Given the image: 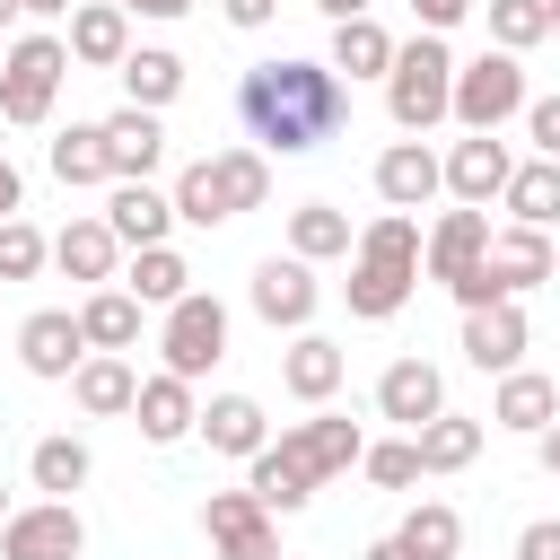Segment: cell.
Returning <instances> with one entry per match:
<instances>
[{
  "label": "cell",
  "mask_w": 560,
  "mask_h": 560,
  "mask_svg": "<svg viewBox=\"0 0 560 560\" xmlns=\"http://www.w3.org/2000/svg\"><path fill=\"white\" fill-rule=\"evenodd\" d=\"M236 122L262 158H306L350 122V79L332 61H254L236 79Z\"/></svg>",
  "instance_id": "cell-1"
},
{
  "label": "cell",
  "mask_w": 560,
  "mask_h": 560,
  "mask_svg": "<svg viewBox=\"0 0 560 560\" xmlns=\"http://www.w3.org/2000/svg\"><path fill=\"white\" fill-rule=\"evenodd\" d=\"M359 446H368V429H359L350 411H324V402H315V420H289L262 455H245V490H254L271 516H298L324 481H341V472L359 464Z\"/></svg>",
  "instance_id": "cell-2"
},
{
  "label": "cell",
  "mask_w": 560,
  "mask_h": 560,
  "mask_svg": "<svg viewBox=\"0 0 560 560\" xmlns=\"http://www.w3.org/2000/svg\"><path fill=\"white\" fill-rule=\"evenodd\" d=\"M411 289H420V219H411V210H376V219L350 236V280H341V298H350L359 324H385V315L411 306Z\"/></svg>",
  "instance_id": "cell-3"
},
{
  "label": "cell",
  "mask_w": 560,
  "mask_h": 560,
  "mask_svg": "<svg viewBox=\"0 0 560 560\" xmlns=\"http://www.w3.org/2000/svg\"><path fill=\"white\" fill-rule=\"evenodd\" d=\"M446 96H455V52H446V35H411V44H394V70H385V114H394V131H438L446 122Z\"/></svg>",
  "instance_id": "cell-4"
},
{
  "label": "cell",
  "mask_w": 560,
  "mask_h": 560,
  "mask_svg": "<svg viewBox=\"0 0 560 560\" xmlns=\"http://www.w3.org/2000/svg\"><path fill=\"white\" fill-rule=\"evenodd\" d=\"M61 79H70V44H61V35H18V44L0 52V122L35 131V122L52 114Z\"/></svg>",
  "instance_id": "cell-5"
},
{
  "label": "cell",
  "mask_w": 560,
  "mask_h": 560,
  "mask_svg": "<svg viewBox=\"0 0 560 560\" xmlns=\"http://www.w3.org/2000/svg\"><path fill=\"white\" fill-rule=\"evenodd\" d=\"M525 52H481V61H455V96H446V122H464V131H499L508 114H525Z\"/></svg>",
  "instance_id": "cell-6"
},
{
  "label": "cell",
  "mask_w": 560,
  "mask_h": 560,
  "mask_svg": "<svg viewBox=\"0 0 560 560\" xmlns=\"http://www.w3.org/2000/svg\"><path fill=\"white\" fill-rule=\"evenodd\" d=\"M158 315H166V324H158V350H166V368L201 385V376L228 359V306H219L210 289H184V298H175V306H158Z\"/></svg>",
  "instance_id": "cell-7"
},
{
  "label": "cell",
  "mask_w": 560,
  "mask_h": 560,
  "mask_svg": "<svg viewBox=\"0 0 560 560\" xmlns=\"http://www.w3.org/2000/svg\"><path fill=\"white\" fill-rule=\"evenodd\" d=\"M201 534L219 560H280V516L254 490H210L201 499Z\"/></svg>",
  "instance_id": "cell-8"
},
{
  "label": "cell",
  "mask_w": 560,
  "mask_h": 560,
  "mask_svg": "<svg viewBox=\"0 0 560 560\" xmlns=\"http://www.w3.org/2000/svg\"><path fill=\"white\" fill-rule=\"evenodd\" d=\"M245 306H254L271 332H306V324H315V306H324V289H315V262H298V254H271V262H254V280H245Z\"/></svg>",
  "instance_id": "cell-9"
},
{
  "label": "cell",
  "mask_w": 560,
  "mask_h": 560,
  "mask_svg": "<svg viewBox=\"0 0 560 560\" xmlns=\"http://www.w3.org/2000/svg\"><path fill=\"white\" fill-rule=\"evenodd\" d=\"M79 551H88V525L70 499H35L0 516V560H79Z\"/></svg>",
  "instance_id": "cell-10"
},
{
  "label": "cell",
  "mask_w": 560,
  "mask_h": 560,
  "mask_svg": "<svg viewBox=\"0 0 560 560\" xmlns=\"http://www.w3.org/2000/svg\"><path fill=\"white\" fill-rule=\"evenodd\" d=\"M481 254H490V210H472V201H455V210H438V228L420 236V271H429L438 289H455V280H472V271H481Z\"/></svg>",
  "instance_id": "cell-11"
},
{
  "label": "cell",
  "mask_w": 560,
  "mask_h": 560,
  "mask_svg": "<svg viewBox=\"0 0 560 560\" xmlns=\"http://www.w3.org/2000/svg\"><path fill=\"white\" fill-rule=\"evenodd\" d=\"M438 175H446V192L455 201H472V210H490L499 192H508V175H516V158H508V140L499 131H464L446 158H438Z\"/></svg>",
  "instance_id": "cell-12"
},
{
  "label": "cell",
  "mask_w": 560,
  "mask_h": 560,
  "mask_svg": "<svg viewBox=\"0 0 560 560\" xmlns=\"http://www.w3.org/2000/svg\"><path fill=\"white\" fill-rule=\"evenodd\" d=\"M481 280H490V298H525V289H542L551 280V228H490V254H481Z\"/></svg>",
  "instance_id": "cell-13"
},
{
  "label": "cell",
  "mask_w": 560,
  "mask_h": 560,
  "mask_svg": "<svg viewBox=\"0 0 560 560\" xmlns=\"http://www.w3.org/2000/svg\"><path fill=\"white\" fill-rule=\"evenodd\" d=\"M525 341H534V324H525V306H516V298L464 306V359H472L481 376H508V368H525Z\"/></svg>",
  "instance_id": "cell-14"
},
{
  "label": "cell",
  "mask_w": 560,
  "mask_h": 560,
  "mask_svg": "<svg viewBox=\"0 0 560 560\" xmlns=\"http://www.w3.org/2000/svg\"><path fill=\"white\" fill-rule=\"evenodd\" d=\"M88 359V332H79V315L70 306H35L26 324H18V368L26 376H44V385H70V368Z\"/></svg>",
  "instance_id": "cell-15"
},
{
  "label": "cell",
  "mask_w": 560,
  "mask_h": 560,
  "mask_svg": "<svg viewBox=\"0 0 560 560\" xmlns=\"http://www.w3.org/2000/svg\"><path fill=\"white\" fill-rule=\"evenodd\" d=\"M131 420H140V438H149V446H184V438H192V420H201V402H192V376H175V368L140 376V394H131Z\"/></svg>",
  "instance_id": "cell-16"
},
{
  "label": "cell",
  "mask_w": 560,
  "mask_h": 560,
  "mask_svg": "<svg viewBox=\"0 0 560 560\" xmlns=\"http://www.w3.org/2000/svg\"><path fill=\"white\" fill-rule=\"evenodd\" d=\"M438 192H446V175H438V149H429L420 131L376 158V201H385V210H420V201H438Z\"/></svg>",
  "instance_id": "cell-17"
},
{
  "label": "cell",
  "mask_w": 560,
  "mask_h": 560,
  "mask_svg": "<svg viewBox=\"0 0 560 560\" xmlns=\"http://www.w3.org/2000/svg\"><path fill=\"white\" fill-rule=\"evenodd\" d=\"M438 411H446V376H438L429 359H394V368L376 376V420L420 429V420H438Z\"/></svg>",
  "instance_id": "cell-18"
},
{
  "label": "cell",
  "mask_w": 560,
  "mask_h": 560,
  "mask_svg": "<svg viewBox=\"0 0 560 560\" xmlns=\"http://www.w3.org/2000/svg\"><path fill=\"white\" fill-rule=\"evenodd\" d=\"M61 44H70V61H79V70H114V61L131 52V9H122V0H79Z\"/></svg>",
  "instance_id": "cell-19"
},
{
  "label": "cell",
  "mask_w": 560,
  "mask_h": 560,
  "mask_svg": "<svg viewBox=\"0 0 560 560\" xmlns=\"http://www.w3.org/2000/svg\"><path fill=\"white\" fill-rule=\"evenodd\" d=\"M105 158H114V184H122V175L149 184V175L166 166V122H158L149 105H114V114H105Z\"/></svg>",
  "instance_id": "cell-20"
},
{
  "label": "cell",
  "mask_w": 560,
  "mask_h": 560,
  "mask_svg": "<svg viewBox=\"0 0 560 560\" xmlns=\"http://www.w3.org/2000/svg\"><path fill=\"white\" fill-rule=\"evenodd\" d=\"M105 228L122 236V254H131V245H166V228H175V201H166L158 184L122 175V184H105Z\"/></svg>",
  "instance_id": "cell-21"
},
{
  "label": "cell",
  "mask_w": 560,
  "mask_h": 560,
  "mask_svg": "<svg viewBox=\"0 0 560 560\" xmlns=\"http://www.w3.org/2000/svg\"><path fill=\"white\" fill-rule=\"evenodd\" d=\"M52 262H61V280H88V289H105V280L122 271V236L105 228V210H88V219H70V228L52 236Z\"/></svg>",
  "instance_id": "cell-22"
},
{
  "label": "cell",
  "mask_w": 560,
  "mask_h": 560,
  "mask_svg": "<svg viewBox=\"0 0 560 560\" xmlns=\"http://www.w3.org/2000/svg\"><path fill=\"white\" fill-rule=\"evenodd\" d=\"M341 376H350V359H341V341H324V332H298L289 350H280V385H289V402H332L341 394Z\"/></svg>",
  "instance_id": "cell-23"
},
{
  "label": "cell",
  "mask_w": 560,
  "mask_h": 560,
  "mask_svg": "<svg viewBox=\"0 0 560 560\" xmlns=\"http://www.w3.org/2000/svg\"><path fill=\"white\" fill-rule=\"evenodd\" d=\"M131 394H140V368H131L122 350H88V359L70 368V402H79L88 420H122Z\"/></svg>",
  "instance_id": "cell-24"
},
{
  "label": "cell",
  "mask_w": 560,
  "mask_h": 560,
  "mask_svg": "<svg viewBox=\"0 0 560 560\" xmlns=\"http://www.w3.org/2000/svg\"><path fill=\"white\" fill-rule=\"evenodd\" d=\"M192 429L210 438V455H236V464L271 446V420H262V402H254V394H210Z\"/></svg>",
  "instance_id": "cell-25"
},
{
  "label": "cell",
  "mask_w": 560,
  "mask_h": 560,
  "mask_svg": "<svg viewBox=\"0 0 560 560\" xmlns=\"http://www.w3.org/2000/svg\"><path fill=\"white\" fill-rule=\"evenodd\" d=\"M114 79H122V105H149V114H166V105L184 96V61H175L166 44H131V52L114 61Z\"/></svg>",
  "instance_id": "cell-26"
},
{
  "label": "cell",
  "mask_w": 560,
  "mask_h": 560,
  "mask_svg": "<svg viewBox=\"0 0 560 560\" xmlns=\"http://www.w3.org/2000/svg\"><path fill=\"white\" fill-rule=\"evenodd\" d=\"M542 420H560V385H551V376H534V368H508V376H499V394H490V429L534 438Z\"/></svg>",
  "instance_id": "cell-27"
},
{
  "label": "cell",
  "mask_w": 560,
  "mask_h": 560,
  "mask_svg": "<svg viewBox=\"0 0 560 560\" xmlns=\"http://www.w3.org/2000/svg\"><path fill=\"white\" fill-rule=\"evenodd\" d=\"M44 166H52L70 192H88V184H114V158H105V122H61V131H52V149H44Z\"/></svg>",
  "instance_id": "cell-28"
},
{
  "label": "cell",
  "mask_w": 560,
  "mask_h": 560,
  "mask_svg": "<svg viewBox=\"0 0 560 560\" xmlns=\"http://www.w3.org/2000/svg\"><path fill=\"white\" fill-rule=\"evenodd\" d=\"M140 298L122 289V280H105V289H88V306H79V332H88V350H131L140 341Z\"/></svg>",
  "instance_id": "cell-29"
},
{
  "label": "cell",
  "mask_w": 560,
  "mask_h": 560,
  "mask_svg": "<svg viewBox=\"0 0 560 560\" xmlns=\"http://www.w3.org/2000/svg\"><path fill=\"white\" fill-rule=\"evenodd\" d=\"M499 201H508L516 228H560V158H525Z\"/></svg>",
  "instance_id": "cell-30"
},
{
  "label": "cell",
  "mask_w": 560,
  "mask_h": 560,
  "mask_svg": "<svg viewBox=\"0 0 560 560\" xmlns=\"http://www.w3.org/2000/svg\"><path fill=\"white\" fill-rule=\"evenodd\" d=\"M324 61H332L341 79H385V70H394V35H385L376 18H341V26H332V52H324Z\"/></svg>",
  "instance_id": "cell-31"
},
{
  "label": "cell",
  "mask_w": 560,
  "mask_h": 560,
  "mask_svg": "<svg viewBox=\"0 0 560 560\" xmlns=\"http://www.w3.org/2000/svg\"><path fill=\"white\" fill-rule=\"evenodd\" d=\"M122 289H131L140 306H175V298L192 289V262H184L175 245H131V271H122Z\"/></svg>",
  "instance_id": "cell-32"
},
{
  "label": "cell",
  "mask_w": 560,
  "mask_h": 560,
  "mask_svg": "<svg viewBox=\"0 0 560 560\" xmlns=\"http://www.w3.org/2000/svg\"><path fill=\"white\" fill-rule=\"evenodd\" d=\"M411 446H420V472H464V464L481 455V420L438 411V420H420V429H411Z\"/></svg>",
  "instance_id": "cell-33"
},
{
  "label": "cell",
  "mask_w": 560,
  "mask_h": 560,
  "mask_svg": "<svg viewBox=\"0 0 560 560\" xmlns=\"http://www.w3.org/2000/svg\"><path fill=\"white\" fill-rule=\"evenodd\" d=\"M88 472H96L88 438H35V455H26V481H35L44 499H70V490H88Z\"/></svg>",
  "instance_id": "cell-34"
},
{
  "label": "cell",
  "mask_w": 560,
  "mask_h": 560,
  "mask_svg": "<svg viewBox=\"0 0 560 560\" xmlns=\"http://www.w3.org/2000/svg\"><path fill=\"white\" fill-rule=\"evenodd\" d=\"M210 175H219L228 219H245V210H262V201H271V158H262V149H219V158H210Z\"/></svg>",
  "instance_id": "cell-35"
},
{
  "label": "cell",
  "mask_w": 560,
  "mask_h": 560,
  "mask_svg": "<svg viewBox=\"0 0 560 560\" xmlns=\"http://www.w3.org/2000/svg\"><path fill=\"white\" fill-rule=\"evenodd\" d=\"M289 254H298V262H332V254H350V210H332V201H298V210H289Z\"/></svg>",
  "instance_id": "cell-36"
},
{
  "label": "cell",
  "mask_w": 560,
  "mask_h": 560,
  "mask_svg": "<svg viewBox=\"0 0 560 560\" xmlns=\"http://www.w3.org/2000/svg\"><path fill=\"white\" fill-rule=\"evenodd\" d=\"M394 534H402V551H411V560H455V542H464V516H455L446 499H420V508H411Z\"/></svg>",
  "instance_id": "cell-37"
},
{
  "label": "cell",
  "mask_w": 560,
  "mask_h": 560,
  "mask_svg": "<svg viewBox=\"0 0 560 560\" xmlns=\"http://www.w3.org/2000/svg\"><path fill=\"white\" fill-rule=\"evenodd\" d=\"M359 472H368L376 490H411V481H420V446H411V429H402V438H368V446H359Z\"/></svg>",
  "instance_id": "cell-38"
},
{
  "label": "cell",
  "mask_w": 560,
  "mask_h": 560,
  "mask_svg": "<svg viewBox=\"0 0 560 560\" xmlns=\"http://www.w3.org/2000/svg\"><path fill=\"white\" fill-rule=\"evenodd\" d=\"M44 262H52V236H44L35 219H0V289H9V280H35Z\"/></svg>",
  "instance_id": "cell-39"
},
{
  "label": "cell",
  "mask_w": 560,
  "mask_h": 560,
  "mask_svg": "<svg viewBox=\"0 0 560 560\" xmlns=\"http://www.w3.org/2000/svg\"><path fill=\"white\" fill-rule=\"evenodd\" d=\"M551 26H542V0H490V44L499 52H534Z\"/></svg>",
  "instance_id": "cell-40"
},
{
  "label": "cell",
  "mask_w": 560,
  "mask_h": 560,
  "mask_svg": "<svg viewBox=\"0 0 560 560\" xmlns=\"http://www.w3.org/2000/svg\"><path fill=\"white\" fill-rule=\"evenodd\" d=\"M525 140L534 158H560V96H525Z\"/></svg>",
  "instance_id": "cell-41"
},
{
  "label": "cell",
  "mask_w": 560,
  "mask_h": 560,
  "mask_svg": "<svg viewBox=\"0 0 560 560\" xmlns=\"http://www.w3.org/2000/svg\"><path fill=\"white\" fill-rule=\"evenodd\" d=\"M516 560H560V516H534L516 534Z\"/></svg>",
  "instance_id": "cell-42"
},
{
  "label": "cell",
  "mask_w": 560,
  "mask_h": 560,
  "mask_svg": "<svg viewBox=\"0 0 560 560\" xmlns=\"http://www.w3.org/2000/svg\"><path fill=\"white\" fill-rule=\"evenodd\" d=\"M219 18L254 35V26H271V18H280V0H219Z\"/></svg>",
  "instance_id": "cell-43"
},
{
  "label": "cell",
  "mask_w": 560,
  "mask_h": 560,
  "mask_svg": "<svg viewBox=\"0 0 560 560\" xmlns=\"http://www.w3.org/2000/svg\"><path fill=\"white\" fill-rule=\"evenodd\" d=\"M464 9H472V0H411V18H420V26H429V35H446V26H455V18H464Z\"/></svg>",
  "instance_id": "cell-44"
},
{
  "label": "cell",
  "mask_w": 560,
  "mask_h": 560,
  "mask_svg": "<svg viewBox=\"0 0 560 560\" xmlns=\"http://www.w3.org/2000/svg\"><path fill=\"white\" fill-rule=\"evenodd\" d=\"M534 464L560 481V420H542V429H534Z\"/></svg>",
  "instance_id": "cell-45"
},
{
  "label": "cell",
  "mask_w": 560,
  "mask_h": 560,
  "mask_svg": "<svg viewBox=\"0 0 560 560\" xmlns=\"http://www.w3.org/2000/svg\"><path fill=\"white\" fill-rule=\"evenodd\" d=\"M18 210H26V175L0 158V219H18Z\"/></svg>",
  "instance_id": "cell-46"
},
{
  "label": "cell",
  "mask_w": 560,
  "mask_h": 560,
  "mask_svg": "<svg viewBox=\"0 0 560 560\" xmlns=\"http://www.w3.org/2000/svg\"><path fill=\"white\" fill-rule=\"evenodd\" d=\"M122 9H131V18H184L192 0H122Z\"/></svg>",
  "instance_id": "cell-47"
},
{
  "label": "cell",
  "mask_w": 560,
  "mask_h": 560,
  "mask_svg": "<svg viewBox=\"0 0 560 560\" xmlns=\"http://www.w3.org/2000/svg\"><path fill=\"white\" fill-rule=\"evenodd\" d=\"M359 560H411V551H402V534H376V542H368Z\"/></svg>",
  "instance_id": "cell-48"
},
{
  "label": "cell",
  "mask_w": 560,
  "mask_h": 560,
  "mask_svg": "<svg viewBox=\"0 0 560 560\" xmlns=\"http://www.w3.org/2000/svg\"><path fill=\"white\" fill-rule=\"evenodd\" d=\"M315 9H324V18H332V26H341V18H368V9H376V0H315Z\"/></svg>",
  "instance_id": "cell-49"
},
{
  "label": "cell",
  "mask_w": 560,
  "mask_h": 560,
  "mask_svg": "<svg viewBox=\"0 0 560 560\" xmlns=\"http://www.w3.org/2000/svg\"><path fill=\"white\" fill-rule=\"evenodd\" d=\"M18 9H26V18H70L79 0H18Z\"/></svg>",
  "instance_id": "cell-50"
},
{
  "label": "cell",
  "mask_w": 560,
  "mask_h": 560,
  "mask_svg": "<svg viewBox=\"0 0 560 560\" xmlns=\"http://www.w3.org/2000/svg\"><path fill=\"white\" fill-rule=\"evenodd\" d=\"M18 18H26V9H18V0H0V26H18Z\"/></svg>",
  "instance_id": "cell-51"
},
{
  "label": "cell",
  "mask_w": 560,
  "mask_h": 560,
  "mask_svg": "<svg viewBox=\"0 0 560 560\" xmlns=\"http://www.w3.org/2000/svg\"><path fill=\"white\" fill-rule=\"evenodd\" d=\"M542 26H551V35H560V0H542Z\"/></svg>",
  "instance_id": "cell-52"
},
{
  "label": "cell",
  "mask_w": 560,
  "mask_h": 560,
  "mask_svg": "<svg viewBox=\"0 0 560 560\" xmlns=\"http://www.w3.org/2000/svg\"><path fill=\"white\" fill-rule=\"evenodd\" d=\"M551 271H560V236H551Z\"/></svg>",
  "instance_id": "cell-53"
},
{
  "label": "cell",
  "mask_w": 560,
  "mask_h": 560,
  "mask_svg": "<svg viewBox=\"0 0 560 560\" xmlns=\"http://www.w3.org/2000/svg\"><path fill=\"white\" fill-rule=\"evenodd\" d=\"M0 516H9V490H0Z\"/></svg>",
  "instance_id": "cell-54"
}]
</instances>
